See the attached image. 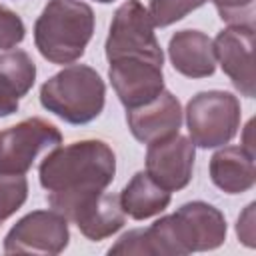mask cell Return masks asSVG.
I'll use <instances>...</instances> for the list:
<instances>
[{
    "mask_svg": "<svg viewBox=\"0 0 256 256\" xmlns=\"http://www.w3.org/2000/svg\"><path fill=\"white\" fill-rule=\"evenodd\" d=\"M40 102L66 122L84 124L100 114L104 106V84L92 68L74 64L42 86Z\"/></svg>",
    "mask_w": 256,
    "mask_h": 256,
    "instance_id": "cell-4",
    "label": "cell"
},
{
    "mask_svg": "<svg viewBox=\"0 0 256 256\" xmlns=\"http://www.w3.org/2000/svg\"><path fill=\"white\" fill-rule=\"evenodd\" d=\"M194 144L180 136H168L164 140L148 144L146 174L164 190H180L192 178Z\"/></svg>",
    "mask_w": 256,
    "mask_h": 256,
    "instance_id": "cell-9",
    "label": "cell"
},
{
    "mask_svg": "<svg viewBox=\"0 0 256 256\" xmlns=\"http://www.w3.org/2000/svg\"><path fill=\"white\" fill-rule=\"evenodd\" d=\"M168 50L172 66L184 76L202 78L210 76L216 68L214 42L198 30H182L174 34Z\"/></svg>",
    "mask_w": 256,
    "mask_h": 256,
    "instance_id": "cell-13",
    "label": "cell"
},
{
    "mask_svg": "<svg viewBox=\"0 0 256 256\" xmlns=\"http://www.w3.org/2000/svg\"><path fill=\"white\" fill-rule=\"evenodd\" d=\"M110 80L128 110L148 104L164 90L162 64L144 58L110 60Z\"/></svg>",
    "mask_w": 256,
    "mask_h": 256,
    "instance_id": "cell-10",
    "label": "cell"
},
{
    "mask_svg": "<svg viewBox=\"0 0 256 256\" xmlns=\"http://www.w3.org/2000/svg\"><path fill=\"white\" fill-rule=\"evenodd\" d=\"M254 26H228L214 42V54L234 86L248 98L254 96Z\"/></svg>",
    "mask_w": 256,
    "mask_h": 256,
    "instance_id": "cell-11",
    "label": "cell"
},
{
    "mask_svg": "<svg viewBox=\"0 0 256 256\" xmlns=\"http://www.w3.org/2000/svg\"><path fill=\"white\" fill-rule=\"evenodd\" d=\"M98 2H112V0H98Z\"/></svg>",
    "mask_w": 256,
    "mask_h": 256,
    "instance_id": "cell-25",
    "label": "cell"
},
{
    "mask_svg": "<svg viewBox=\"0 0 256 256\" xmlns=\"http://www.w3.org/2000/svg\"><path fill=\"white\" fill-rule=\"evenodd\" d=\"M18 98L20 96L12 90V86H8L4 78H0V116H8V114L16 112Z\"/></svg>",
    "mask_w": 256,
    "mask_h": 256,
    "instance_id": "cell-23",
    "label": "cell"
},
{
    "mask_svg": "<svg viewBox=\"0 0 256 256\" xmlns=\"http://www.w3.org/2000/svg\"><path fill=\"white\" fill-rule=\"evenodd\" d=\"M252 128H254V122L250 120V122L246 124V128H244V144H242V148H244L248 154H252V156H254V140H252Z\"/></svg>",
    "mask_w": 256,
    "mask_h": 256,
    "instance_id": "cell-24",
    "label": "cell"
},
{
    "mask_svg": "<svg viewBox=\"0 0 256 256\" xmlns=\"http://www.w3.org/2000/svg\"><path fill=\"white\" fill-rule=\"evenodd\" d=\"M254 204H248L244 214L238 218V236L246 246H254Z\"/></svg>",
    "mask_w": 256,
    "mask_h": 256,
    "instance_id": "cell-22",
    "label": "cell"
},
{
    "mask_svg": "<svg viewBox=\"0 0 256 256\" xmlns=\"http://www.w3.org/2000/svg\"><path fill=\"white\" fill-rule=\"evenodd\" d=\"M186 118L192 144L202 148L222 146L238 132L240 102L230 92H200L188 102Z\"/></svg>",
    "mask_w": 256,
    "mask_h": 256,
    "instance_id": "cell-5",
    "label": "cell"
},
{
    "mask_svg": "<svg viewBox=\"0 0 256 256\" xmlns=\"http://www.w3.org/2000/svg\"><path fill=\"white\" fill-rule=\"evenodd\" d=\"M60 140V132L42 118H30L0 132V174H24L42 150L54 148Z\"/></svg>",
    "mask_w": 256,
    "mask_h": 256,
    "instance_id": "cell-7",
    "label": "cell"
},
{
    "mask_svg": "<svg viewBox=\"0 0 256 256\" xmlns=\"http://www.w3.org/2000/svg\"><path fill=\"white\" fill-rule=\"evenodd\" d=\"M68 244L66 218L52 210L32 212L22 218L6 236V252H36V254H58Z\"/></svg>",
    "mask_w": 256,
    "mask_h": 256,
    "instance_id": "cell-8",
    "label": "cell"
},
{
    "mask_svg": "<svg viewBox=\"0 0 256 256\" xmlns=\"http://www.w3.org/2000/svg\"><path fill=\"white\" fill-rule=\"evenodd\" d=\"M170 204V192L158 186L146 172H138L132 182L122 190L120 206L124 214L144 220L162 212Z\"/></svg>",
    "mask_w": 256,
    "mask_h": 256,
    "instance_id": "cell-15",
    "label": "cell"
},
{
    "mask_svg": "<svg viewBox=\"0 0 256 256\" xmlns=\"http://www.w3.org/2000/svg\"><path fill=\"white\" fill-rule=\"evenodd\" d=\"M24 38V24L22 20L8 8L0 6V48L10 50Z\"/></svg>",
    "mask_w": 256,
    "mask_h": 256,
    "instance_id": "cell-21",
    "label": "cell"
},
{
    "mask_svg": "<svg viewBox=\"0 0 256 256\" xmlns=\"http://www.w3.org/2000/svg\"><path fill=\"white\" fill-rule=\"evenodd\" d=\"M94 14L78 0H52L40 14L34 38L40 54L56 64H70L84 54L92 36Z\"/></svg>",
    "mask_w": 256,
    "mask_h": 256,
    "instance_id": "cell-3",
    "label": "cell"
},
{
    "mask_svg": "<svg viewBox=\"0 0 256 256\" xmlns=\"http://www.w3.org/2000/svg\"><path fill=\"white\" fill-rule=\"evenodd\" d=\"M126 120H128L132 134L140 142L152 144V142L178 134V128L182 122V110H180L178 100L170 92L162 90L148 104L130 108Z\"/></svg>",
    "mask_w": 256,
    "mask_h": 256,
    "instance_id": "cell-12",
    "label": "cell"
},
{
    "mask_svg": "<svg viewBox=\"0 0 256 256\" xmlns=\"http://www.w3.org/2000/svg\"><path fill=\"white\" fill-rule=\"evenodd\" d=\"M212 182L228 194H238L254 186V156L242 146H228L212 156Z\"/></svg>",
    "mask_w": 256,
    "mask_h": 256,
    "instance_id": "cell-14",
    "label": "cell"
},
{
    "mask_svg": "<svg viewBox=\"0 0 256 256\" xmlns=\"http://www.w3.org/2000/svg\"><path fill=\"white\" fill-rule=\"evenodd\" d=\"M114 170V152L100 140H84L50 152L40 164V184L52 208L74 220L104 192Z\"/></svg>",
    "mask_w": 256,
    "mask_h": 256,
    "instance_id": "cell-1",
    "label": "cell"
},
{
    "mask_svg": "<svg viewBox=\"0 0 256 256\" xmlns=\"http://www.w3.org/2000/svg\"><path fill=\"white\" fill-rule=\"evenodd\" d=\"M226 220L210 204L190 202L176 214L154 222L146 230L124 234L110 248L112 254H188L212 250L224 242Z\"/></svg>",
    "mask_w": 256,
    "mask_h": 256,
    "instance_id": "cell-2",
    "label": "cell"
},
{
    "mask_svg": "<svg viewBox=\"0 0 256 256\" xmlns=\"http://www.w3.org/2000/svg\"><path fill=\"white\" fill-rule=\"evenodd\" d=\"M230 26H254V0H212Z\"/></svg>",
    "mask_w": 256,
    "mask_h": 256,
    "instance_id": "cell-20",
    "label": "cell"
},
{
    "mask_svg": "<svg viewBox=\"0 0 256 256\" xmlns=\"http://www.w3.org/2000/svg\"><path fill=\"white\" fill-rule=\"evenodd\" d=\"M106 56L108 60L144 58L162 64V50L154 36V24L138 0H128L116 10L106 40Z\"/></svg>",
    "mask_w": 256,
    "mask_h": 256,
    "instance_id": "cell-6",
    "label": "cell"
},
{
    "mask_svg": "<svg viewBox=\"0 0 256 256\" xmlns=\"http://www.w3.org/2000/svg\"><path fill=\"white\" fill-rule=\"evenodd\" d=\"M74 222L80 232L90 240H102L114 234L124 224V210L120 206V198L102 192L74 218Z\"/></svg>",
    "mask_w": 256,
    "mask_h": 256,
    "instance_id": "cell-16",
    "label": "cell"
},
{
    "mask_svg": "<svg viewBox=\"0 0 256 256\" xmlns=\"http://www.w3.org/2000/svg\"><path fill=\"white\" fill-rule=\"evenodd\" d=\"M26 192L28 184L22 174H0V222L24 204Z\"/></svg>",
    "mask_w": 256,
    "mask_h": 256,
    "instance_id": "cell-18",
    "label": "cell"
},
{
    "mask_svg": "<svg viewBox=\"0 0 256 256\" xmlns=\"http://www.w3.org/2000/svg\"><path fill=\"white\" fill-rule=\"evenodd\" d=\"M206 0H152L150 2V20L154 26H168L184 18L190 10L202 6Z\"/></svg>",
    "mask_w": 256,
    "mask_h": 256,
    "instance_id": "cell-19",
    "label": "cell"
},
{
    "mask_svg": "<svg viewBox=\"0 0 256 256\" xmlns=\"http://www.w3.org/2000/svg\"><path fill=\"white\" fill-rule=\"evenodd\" d=\"M34 76H36V68L26 52L8 50L0 54V78H4L6 84L12 86V90L18 96H24L32 88Z\"/></svg>",
    "mask_w": 256,
    "mask_h": 256,
    "instance_id": "cell-17",
    "label": "cell"
}]
</instances>
